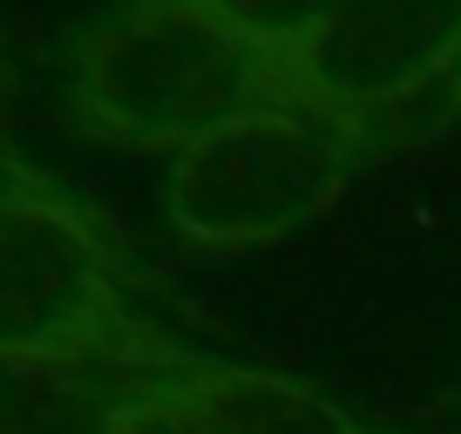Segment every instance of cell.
<instances>
[{
  "label": "cell",
  "mask_w": 461,
  "mask_h": 434,
  "mask_svg": "<svg viewBox=\"0 0 461 434\" xmlns=\"http://www.w3.org/2000/svg\"><path fill=\"white\" fill-rule=\"evenodd\" d=\"M285 95V61L203 14L197 0H115L61 55V102L75 130L163 163Z\"/></svg>",
  "instance_id": "6da1fadb"
},
{
  "label": "cell",
  "mask_w": 461,
  "mask_h": 434,
  "mask_svg": "<svg viewBox=\"0 0 461 434\" xmlns=\"http://www.w3.org/2000/svg\"><path fill=\"white\" fill-rule=\"evenodd\" d=\"M387 157V136L285 95L245 109L163 163V217L197 251H265L319 217Z\"/></svg>",
  "instance_id": "7a4b0ae2"
},
{
  "label": "cell",
  "mask_w": 461,
  "mask_h": 434,
  "mask_svg": "<svg viewBox=\"0 0 461 434\" xmlns=\"http://www.w3.org/2000/svg\"><path fill=\"white\" fill-rule=\"evenodd\" d=\"M0 353L68 360H170L130 312V272L95 211L61 184L0 203Z\"/></svg>",
  "instance_id": "3957f363"
},
{
  "label": "cell",
  "mask_w": 461,
  "mask_h": 434,
  "mask_svg": "<svg viewBox=\"0 0 461 434\" xmlns=\"http://www.w3.org/2000/svg\"><path fill=\"white\" fill-rule=\"evenodd\" d=\"M455 61L461 0H339L312 41L285 55V82L299 102L393 143V122L428 116Z\"/></svg>",
  "instance_id": "277c9868"
},
{
  "label": "cell",
  "mask_w": 461,
  "mask_h": 434,
  "mask_svg": "<svg viewBox=\"0 0 461 434\" xmlns=\"http://www.w3.org/2000/svg\"><path fill=\"white\" fill-rule=\"evenodd\" d=\"M170 360L0 353V434H115V420L136 401V387L149 374H163Z\"/></svg>",
  "instance_id": "5b68a950"
},
{
  "label": "cell",
  "mask_w": 461,
  "mask_h": 434,
  "mask_svg": "<svg viewBox=\"0 0 461 434\" xmlns=\"http://www.w3.org/2000/svg\"><path fill=\"white\" fill-rule=\"evenodd\" d=\"M170 387L197 407L211 434H360V420L332 407L319 387L265 366H230V360H170Z\"/></svg>",
  "instance_id": "8992f818"
},
{
  "label": "cell",
  "mask_w": 461,
  "mask_h": 434,
  "mask_svg": "<svg viewBox=\"0 0 461 434\" xmlns=\"http://www.w3.org/2000/svg\"><path fill=\"white\" fill-rule=\"evenodd\" d=\"M203 14H217L224 28H238L245 41L272 48L278 61L292 55V48H305L319 34V21L339 7V0H197Z\"/></svg>",
  "instance_id": "52a82bcc"
},
{
  "label": "cell",
  "mask_w": 461,
  "mask_h": 434,
  "mask_svg": "<svg viewBox=\"0 0 461 434\" xmlns=\"http://www.w3.org/2000/svg\"><path fill=\"white\" fill-rule=\"evenodd\" d=\"M115 434H211V428H203L197 407L170 387V366H163V374H149L143 387H136V401L122 407Z\"/></svg>",
  "instance_id": "ba28073f"
},
{
  "label": "cell",
  "mask_w": 461,
  "mask_h": 434,
  "mask_svg": "<svg viewBox=\"0 0 461 434\" xmlns=\"http://www.w3.org/2000/svg\"><path fill=\"white\" fill-rule=\"evenodd\" d=\"M34 190H48V176L21 157V136H14V122H7V68H0V203L34 197Z\"/></svg>",
  "instance_id": "9c48e42d"
},
{
  "label": "cell",
  "mask_w": 461,
  "mask_h": 434,
  "mask_svg": "<svg viewBox=\"0 0 461 434\" xmlns=\"http://www.w3.org/2000/svg\"><path fill=\"white\" fill-rule=\"evenodd\" d=\"M428 122H461V61H455V75L441 82V95L428 102Z\"/></svg>",
  "instance_id": "30bf717a"
},
{
  "label": "cell",
  "mask_w": 461,
  "mask_h": 434,
  "mask_svg": "<svg viewBox=\"0 0 461 434\" xmlns=\"http://www.w3.org/2000/svg\"><path fill=\"white\" fill-rule=\"evenodd\" d=\"M360 434H393V428H360Z\"/></svg>",
  "instance_id": "8fae6325"
}]
</instances>
